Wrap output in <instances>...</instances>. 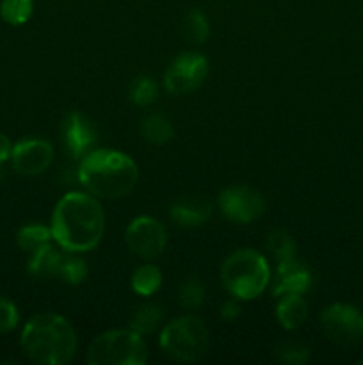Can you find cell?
Instances as JSON below:
<instances>
[{"instance_id":"cell-21","label":"cell","mask_w":363,"mask_h":365,"mask_svg":"<svg viewBox=\"0 0 363 365\" xmlns=\"http://www.w3.org/2000/svg\"><path fill=\"white\" fill-rule=\"evenodd\" d=\"M128 96L134 106L148 107L159 96V84L155 78L148 77V75H139L132 81L130 88H128Z\"/></svg>"},{"instance_id":"cell-15","label":"cell","mask_w":363,"mask_h":365,"mask_svg":"<svg viewBox=\"0 0 363 365\" xmlns=\"http://www.w3.org/2000/svg\"><path fill=\"white\" fill-rule=\"evenodd\" d=\"M276 319L281 328L298 330L308 319V303L302 294H283L278 298Z\"/></svg>"},{"instance_id":"cell-31","label":"cell","mask_w":363,"mask_h":365,"mask_svg":"<svg viewBox=\"0 0 363 365\" xmlns=\"http://www.w3.org/2000/svg\"><path fill=\"white\" fill-rule=\"evenodd\" d=\"M359 364H363V360H362V362H359Z\"/></svg>"},{"instance_id":"cell-19","label":"cell","mask_w":363,"mask_h":365,"mask_svg":"<svg viewBox=\"0 0 363 365\" xmlns=\"http://www.w3.org/2000/svg\"><path fill=\"white\" fill-rule=\"evenodd\" d=\"M162 319L164 312L157 303H142V305H139L132 312L130 321H128V328L134 330L135 334L146 337V335H152L160 327Z\"/></svg>"},{"instance_id":"cell-26","label":"cell","mask_w":363,"mask_h":365,"mask_svg":"<svg viewBox=\"0 0 363 365\" xmlns=\"http://www.w3.org/2000/svg\"><path fill=\"white\" fill-rule=\"evenodd\" d=\"M273 353L278 362L288 365H302L308 362L310 359V349L305 344L295 341L280 342V344L274 346Z\"/></svg>"},{"instance_id":"cell-10","label":"cell","mask_w":363,"mask_h":365,"mask_svg":"<svg viewBox=\"0 0 363 365\" xmlns=\"http://www.w3.org/2000/svg\"><path fill=\"white\" fill-rule=\"evenodd\" d=\"M217 207L226 220L249 225L265 212V200L256 189L248 185H230L217 196Z\"/></svg>"},{"instance_id":"cell-4","label":"cell","mask_w":363,"mask_h":365,"mask_svg":"<svg viewBox=\"0 0 363 365\" xmlns=\"http://www.w3.org/2000/svg\"><path fill=\"white\" fill-rule=\"evenodd\" d=\"M221 282L230 296L241 302H251L269 287L270 267L265 257L256 250H235L221 266Z\"/></svg>"},{"instance_id":"cell-14","label":"cell","mask_w":363,"mask_h":365,"mask_svg":"<svg viewBox=\"0 0 363 365\" xmlns=\"http://www.w3.org/2000/svg\"><path fill=\"white\" fill-rule=\"evenodd\" d=\"M169 217L182 228H198L212 217V205L198 195H185L174 200Z\"/></svg>"},{"instance_id":"cell-24","label":"cell","mask_w":363,"mask_h":365,"mask_svg":"<svg viewBox=\"0 0 363 365\" xmlns=\"http://www.w3.org/2000/svg\"><path fill=\"white\" fill-rule=\"evenodd\" d=\"M32 13H34L32 0H2L0 2V16L11 25L27 24Z\"/></svg>"},{"instance_id":"cell-27","label":"cell","mask_w":363,"mask_h":365,"mask_svg":"<svg viewBox=\"0 0 363 365\" xmlns=\"http://www.w3.org/2000/svg\"><path fill=\"white\" fill-rule=\"evenodd\" d=\"M267 250L276 260L290 259L295 255V241L287 230L276 228L267 235Z\"/></svg>"},{"instance_id":"cell-18","label":"cell","mask_w":363,"mask_h":365,"mask_svg":"<svg viewBox=\"0 0 363 365\" xmlns=\"http://www.w3.org/2000/svg\"><path fill=\"white\" fill-rule=\"evenodd\" d=\"M141 135L149 145H166L173 139L174 127L169 118L159 113H152L142 118Z\"/></svg>"},{"instance_id":"cell-2","label":"cell","mask_w":363,"mask_h":365,"mask_svg":"<svg viewBox=\"0 0 363 365\" xmlns=\"http://www.w3.org/2000/svg\"><path fill=\"white\" fill-rule=\"evenodd\" d=\"M77 177L82 187L98 200H120L137 185L139 168L120 150L93 148L80 159Z\"/></svg>"},{"instance_id":"cell-12","label":"cell","mask_w":363,"mask_h":365,"mask_svg":"<svg viewBox=\"0 0 363 365\" xmlns=\"http://www.w3.org/2000/svg\"><path fill=\"white\" fill-rule=\"evenodd\" d=\"M60 139L73 159H82L85 153L95 148L98 132L89 118L77 110H71L60 121Z\"/></svg>"},{"instance_id":"cell-23","label":"cell","mask_w":363,"mask_h":365,"mask_svg":"<svg viewBox=\"0 0 363 365\" xmlns=\"http://www.w3.org/2000/svg\"><path fill=\"white\" fill-rule=\"evenodd\" d=\"M88 274L89 269L85 260L80 259L78 253H68L63 257L57 278H60L68 285H80L88 280Z\"/></svg>"},{"instance_id":"cell-20","label":"cell","mask_w":363,"mask_h":365,"mask_svg":"<svg viewBox=\"0 0 363 365\" xmlns=\"http://www.w3.org/2000/svg\"><path fill=\"white\" fill-rule=\"evenodd\" d=\"M52 241L53 237H52V230H50V227H45V225H39V223L25 225V227H21L16 234L18 246H20L21 252L28 253V255L38 252V250L43 248V246L50 245Z\"/></svg>"},{"instance_id":"cell-11","label":"cell","mask_w":363,"mask_h":365,"mask_svg":"<svg viewBox=\"0 0 363 365\" xmlns=\"http://www.w3.org/2000/svg\"><path fill=\"white\" fill-rule=\"evenodd\" d=\"M53 160L52 143L41 138L21 139L13 145L11 163L13 170L21 177H36L50 168Z\"/></svg>"},{"instance_id":"cell-5","label":"cell","mask_w":363,"mask_h":365,"mask_svg":"<svg viewBox=\"0 0 363 365\" xmlns=\"http://www.w3.org/2000/svg\"><path fill=\"white\" fill-rule=\"evenodd\" d=\"M210 331L198 316H180L162 328L159 346L166 356L177 362H196L206 353Z\"/></svg>"},{"instance_id":"cell-30","label":"cell","mask_w":363,"mask_h":365,"mask_svg":"<svg viewBox=\"0 0 363 365\" xmlns=\"http://www.w3.org/2000/svg\"><path fill=\"white\" fill-rule=\"evenodd\" d=\"M11 152H13V145H11L9 138L0 134V164H2L4 160L11 159Z\"/></svg>"},{"instance_id":"cell-29","label":"cell","mask_w":363,"mask_h":365,"mask_svg":"<svg viewBox=\"0 0 363 365\" xmlns=\"http://www.w3.org/2000/svg\"><path fill=\"white\" fill-rule=\"evenodd\" d=\"M241 312H242L241 299L233 298V296H231L230 299H226L219 309V316L223 317L224 321H235L238 316H241Z\"/></svg>"},{"instance_id":"cell-25","label":"cell","mask_w":363,"mask_h":365,"mask_svg":"<svg viewBox=\"0 0 363 365\" xmlns=\"http://www.w3.org/2000/svg\"><path fill=\"white\" fill-rule=\"evenodd\" d=\"M178 302L185 310H198L205 302V287L198 277H189L178 289Z\"/></svg>"},{"instance_id":"cell-16","label":"cell","mask_w":363,"mask_h":365,"mask_svg":"<svg viewBox=\"0 0 363 365\" xmlns=\"http://www.w3.org/2000/svg\"><path fill=\"white\" fill-rule=\"evenodd\" d=\"M63 253H60L59 246H53L52 242L38 252H34L28 260V273L36 278H57L59 274L60 262H63Z\"/></svg>"},{"instance_id":"cell-17","label":"cell","mask_w":363,"mask_h":365,"mask_svg":"<svg viewBox=\"0 0 363 365\" xmlns=\"http://www.w3.org/2000/svg\"><path fill=\"white\" fill-rule=\"evenodd\" d=\"M162 271L155 266V264H142L137 269L132 273L130 277V287L135 294L142 296V298H149V296L157 294L159 289L162 287Z\"/></svg>"},{"instance_id":"cell-9","label":"cell","mask_w":363,"mask_h":365,"mask_svg":"<svg viewBox=\"0 0 363 365\" xmlns=\"http://www.w3.org/2000/svg\"><path fill=\"white\" fill-rule=\"evenodd\" d=\"M125 242L135 257L153 260L164 253L167 246V230L152 216H137L125 230Z\"/></svg>"},{"instance_id":"cell-6","label":"cell","mask_w":363,"mask_h":365,"mask_svg":"<svg viewBox=\"0 0 363 365\" xmlns=\"http://www.w3.org/2000/svg\"><path fill=\"white\" fill-rule=\"evenodd\" d=\"M89 365H144L148 346L134 330H109L100 334L85 353Z\"/></svg>"},{"instance_id":"cell-22","label":"cell","mask_w":363,"mask_h":365,"mask_svg":"<svg viewBox=\"0 0 363 365\" xmlns=\"http://www.w3.org/2000/svg\"><path fill=\"white\" fill-rule=\"evenodd\" d=\"M184 34L185 38L189 39L191 43L194 45H203L206 43L210 36V24H209V18L203 11L199 9H191L184 18Z\"/></svg>"},{"instance_id":"cell-8","label":"cell","mask_w":363,"mask_h":365,"mask_svg":"<svg viewBox=\"0 0 363 365\" xmlns=\"http://www.w3.org/2000/svg\"><path fill=\"white\" fill-rule=\"evenodd\" d=\"M209 61L199 52H184L174 57L164 73V88L171 95H189L205 82Z\"/></svg>"},{"instance_id":"cell-3","label":"cell","mask_w":363,"mask_h":365,"mask_svg":"<svg viewBox=\"0 0 363 365\" xmlns=\"http://www.w3.org/2000/svg\"><path fill=\"white\" fill-rule=\"evenodd\" d=\"M25 355L41 365H66L77 353V334L66 317L53 312L36 314L20 335Z\"/></svg>"},{"instance_id":"cell-13","label":"cell","mask_w":363,"mask_h":365,"mask_svg":"<svg viewBox=\"0 0 363 365\" xmlns=\"http://www.w3.org/2000/svg\"><path fill=\"white\" fill-rule=\"evenodd\" d=\"M312 287V271L302 260L290 259L278 260L276 274H274L273 294L276 298L283 294H305Z\"/></svg>"},{"instance_id":"cell-7","label":"cell","mask_w":363,"mask_h":365,"mask_svg":"<svg viewBox=\"0 0 363 365\" xmlns=\"http://www.w3.org/2000/svg\"><path fill=\"white\" fill-rule=\"evenodd\" d=\"M320 327L335 344H356L363 339V312L349 303H331L320 312Z\"/></svg>"},{"instance_id":"cell-1","label":"cell","mask_w":363,"mask_h":365,"mask_svg":"<svg viewBox=\"0 0 363 365\" xmlns=\"http://www.w3.org/2000/svg\"><path fill=\"white\" fill-rule=\"evenodd\" d=\"M53 242L63 252L88 253L100 245L105 234V210L88 191L66 192L52 212Z\"/></svg>"},{"instance_id":"cell-28","label":"cell","mask_w":363,"mask_h":365,"mask_svg":"<svg viewBox=\"0 0 363 365\" xmlns=\"http://www.w3.org/2000/svg\"><path fill=\"white\" fill-rule=\"evenodd\" d=\"M18 323H20V312H18L16 305L0 296V334L13 331Z\"/></svg>"}]
</instances>
